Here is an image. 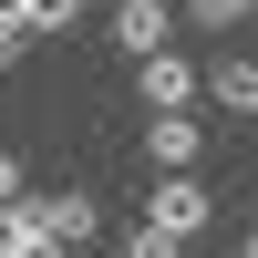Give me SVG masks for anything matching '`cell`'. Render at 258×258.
Here are the masks:
<instances>
[{
	"label": "cell",
	"instance_id": "3957f363",
	"mask_svg": "<svg viewBox=\"0 0 258 258\" xmlns=\"http://www.w3.org/2000/svg\"><path fill=\"white\" fill-rule=\"evenodd\" d=\"M135 93H145V114H197V62H186V52L135 62Z\"/></svg>",
	"mask_w": 258,
	"mask_h": 258
},
{
	"label": "cell",
	"instance_id": "5bb4252c",
	"mask_svg": "<svg viewBox=\"0 0 258 258\" xmlns=\"http://www.w3.org/2000/svg\"><path fill=\"white\" fill-rule=\"evenodd\" d=\"M238 258H258V238H248V248H238Z\"/></svg>",
	"mask_w": 258,
	"mask_h": 258
},
{
	"label": "cell",
	"instance_id": "8992f818",
	"mask_svg": "<svg viewBox=\"0 0 258 258\" xmlns=\"http://www.w3.org/2000/svg\"><path fill=\"white\" fill-rule=\"evenodd\" d=\"M197 93L217 103V114H258V62H248V52H227V62H207V73H197Z\"/></svg>",
	"mask_w": 258,
	"mask_h": 258
},
{
	"label": "cell",
	"instance_id": "9a60e30c",
	"mask_svg": "<svg viewBox=\"0 0 258 258\" xmlns=\"http://www.w3.org/2000/svg\"><path fill=\"white\" fill-rule=\"evenodd\" d=\"M248 11H258V0H248Z\"/></svg>",
	"mask_w": 258,
	"mask_h": 258
},
{
	"label": "cell",
	"instance_id": "4fadbf2b",
	"mask_svg": "<svg viewBox=\"0 0 258 258\" xmlns=\"http://www.w3.org/2000/svg\"><path fill=\"white\" fill-rule=\"evenodd\" d=\"M11 62H21V41H11V31H0V73H11Z\"/></svg>",
	"mask_w": 258,
	"mask_h": 258
},
{
	"label": "cell",
	"instance_id": "277c9868",
	"mask_svg": "<svg viewBox=\"0 0 258 258\" xmlns=\"http://www.w3.org/2000/svg\"><path fill=\"white\" fill-rule=\"evenodd\" d=\"M145 155H155L165 176H197V155H207V124H197V114H145Z\"/></svg>",
	"mask_w": 258,
	"mask_h": 258
},
{
	"label": "cell",
	"instance_id": "30bf717a",
	"mask_svg": "<svg viewBox=\"0 0 258 258\" xmlns=\"http://www.w3.org/2000/svg\"><path fill=\"white\" fill-rule=\"evenodd\" d=\"M124 258H186V248L165 238V227H145V217H135V238H124Z\"/></svg>",
	"mask_w": 258,
	"mask_h": 258
},
{
	"label": "cell",
	"instance_id": "6da1fadb",
	"mask_svg": "<svg viewBox=\"0 0 258 258\" xmlns=\"http://www.w3.org/2000/svg\"><path fill=\"white\" fill-rule=\"evenodd\" d=\"M145 227H165V238H207V227H217V197H207L197 176H155V197H145Z\"/></svg>",
	"mask_w": 258,
	"mask_h": 258
},
{
	"label": "cell",
	"instance_id": "52a82bcc",
	"mask_svg": "<svg viewBox=\"0 0 258 258\" xmlns=\"http://www.w3.org/2000/svg\"><path fill=\"white\" fill-rule=\"evenodd\" d=\"M0 258H62L52 238H41V217H31V186H21L11 207H0Z\"/></svg>",
	"mask_w": 258,
	"mask_h": 258
},
{
	"label": "cell",
	"instance_id": "5b68a950",
	"mask_svg": "<svg viewBox=\"0 0 258 258\" xmlns=\"http://www.w3.org/2000/svg\"><path fill=\"white\" fill-rule=\"evenodd\" d=\"M114 41L135 62H155L165 41H176V0H114Z\"/></svg>",
	"mask_w": 258,
	"mask_h": 258
},
{
	"label": "cell",
	"instance_id": "ba28073f",
	"mask_svg": "<svg viewBox=\"0 0 258 258\" xmlns=\"http://www.w3.org/2000/svg\"><path fill=\"white\" fill-rule=\"evenodd\" d=\"M176 21H186V31H238V21H248V0H186Z\"/></svg>",
	"mask_w": 258,
	"mask_h": 258
},
{
	"label": "cell",
	"instance_id": "7a4b0ae2",
	"mask_svg": "<svg viewBox=\"0 0 258 258\" xmlns=\"http://www.w3.org/2000/svg\"><path fill=\"white\" fill-rule=\"evenodd\" d=\"M31 217H41V238H52L62 258H83V238H93V217H103V207L83 197V186H31Z\"/></svg>",
	"mask_w": 258,
	"mask_h": 258
},
{
	"label": "cell",
	"instance_id": "9c48e42d",
	"mask_svg": "<svg viewBox=\"0 0 258 258\" xmlns=\"http://www.w3.org/2000/svg\"><path fill=\"white\" fill-rule=\"evenodd\" d=\"M21 31H73V0H21Z\"/></svg>",
	"mask_w": 258,
	"mask_h": 258
},
{
	"label": "cell",
	"instance_id": "8fae6325",
	"mask_svg": "<svg viewBox=\"0 0 258 258\" xmlns=\"http://www.w3.org/2000/svg\"><path fill=\"white\" fill-rule=\"evenodd\" d=\"M21 197V155H0V207H11Z\"/></svg>",
	"mask_w": 258,
	"mask_h": 258
},
{
	"label": "cell",
	"instance_id": "7c38bea8",
	"mask_svg": "<svg viewBox=\"0 0 258 258\" xmlns=\"http://www.w3.org/2000/svg\"><path fill=\"white\" fill-rule=\"evenodd\" d=\"M0 31H11V41H21V0H0Z\"/></svg>",
	"mask_w": 258,
	"mask_h": 258
}]
</instances>
